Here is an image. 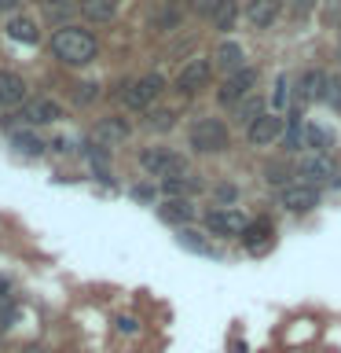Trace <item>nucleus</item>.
<instances>
[{"label": "nucleus", "instance_id": "nucleus-1", "mask_svg": "<svg viewBox=\"0 0 341 353\" xmlns=\"http://www.w3.org/2000/svg\"><path fill=\"white\" fill-rule=\"evenodd\" d=\"M52 52H55V59H63L70 66H85L96 59V37L81 26H63L52 37Z\"/></svg>", "mask_w": 341, "mask_h": 353}, {"label": "nucleus", "instance_id": "nucleus-2", "mask_svg": "<svg viewBox=\"0 0 341 353\" xmlns=\"http://www.w3.org/2000/svg\"><path fill=\"white\" fill-rule=\"evenodd\" d=\"M191 148L202 151V154L224 151L228 148V125L220 118H198L195 129H191Z\"/></svg>", "mask_w": 341, "mask_h": 353}, {"label": "nucleus", "instance_id": "nucleus-3", "mask_svg": "<svg viewBox=\"0 0 341 353\" xmlns=\"http://www.w3.org/2000/svg\"><path fill=\"white\" fill-rule=\"evenodd\" d=\"M140 165H143L147 173L162 176V181H173V176H180V173L187 170L184 154H176V151H169V148H147V151L140 154Z\"/></svg>", "mask_w": 341, "mask_h": 353}, {"label": "nucleus", "instance_id": "nucleus-4", "mask_svg": "<svg viewBox=\"0 0 341 353\" xmlns=\"http://www.w3.org/2000/svg\"><path fill=\"white\" fill-rule=\"evenodd\" d=\"M162 88H165V77H162V74H147V77H140V81H132V85L125 88V103H129L132 110H143L151 99H158Z\"/></svg>", "mask_w": 341, "mask_h": 353}, {"label": "nucleus", "instance_id": "nucleus-5", "mask_svg": "<svg viewBox=\"0 0 341 353\" xmlns=\"http://www.w3.org/2000/svg\"><path fill=\"white\" fill-rule=\"evenodd\" d=\"M279 203L286 206V210H294V214H305V210H312L316 203H319V188H312V184H286L283 192H279Z\"/></svg>", "mask_w": 341, "mask_h": 353}, {"label": "nucleus", "instance_id": "nucleus-6", "mask_svg": "<svg viewBox=\"0 0 341 353\" xmlns=\"http://www.w3.org/2000/svg\"><path fill=\"white\" fill-rule=\"evenodd\" d=\"M297 173H301V184L319 188V184H327L338 170H334V162H330L327 154H305V159H301V170H297Z\"/></svg>", "mask_w": 341, "mask_h": 353}, {"label": "nucleus", "instance_id": "nucleus-7", "mask_svg": "<svg viewBox=\"0 0 341 353\" xmlns=\"http://www.w3.org/2000/svg\"><path fill=\"white\" fill-rule=\"evenodd\" d=\"M209 232H217V236H242L246 232L250 221L239 214V210H213V214L206 217Z\"/></svg>", "mask_w": 341, "mask_h": 353}, {"label": "nucleus", "instance_id": "nucleus-8", "mask_svg": "<svg viewBox=\"0 0 341 353\" xmlns=\"http://www.w3.org/2000/svg\"><path fill=\"white\" fill-rule=\"evenodd\" d=\"M209 74H213L209 59H191L180 74H176V88H180V92H198V88H206Z\"/></svg>", "mask_w": 341, "mask_h": 353}, {"label": "nucleus", "instance_id": "nucleus-9", "mask_svg": "<svg viewBox=\"0 0 341 353\" xmlns=\"http://www.w3.org/2000/svg\"><path fill=\"white\" fill-rule=\"evenodd\" d=\"M283 125H286V118H279V114H261V118L250 125V143H272V140H279V137H283Z\"/></svg>", "mask_w": 341, "mask_h": 353}, {"label": "nucleus", "instance_id": "nucleus-10", "mask_svg": "<svg viewBox=\"0 0 341 353\" xmlns=\"http://www.w3.org/2000/svg\"><path fill=\"white\" fill-rule=\"evenodd\" d=\"M22 118L33 121V125H48V121H59L63 110L55 99H30L26 107H22Z\"/></svg>", "mask_w": 341, "mask_h": 353}, {"label": "nucleus", "instance_id": "nucleus-11", "mask_svg": "<svg viewBox=\"0 0 341 353\" xmlns=\"http://www.w3.org/2000/svg\"><path fill=\"white\" fill-rule=\"evenodd\" d=\"M129 137V121L125 118H103L96 125V143L99 148H114V143H121Z\"/></svg>", "mask_w": 341, "mask_h": 353}, {"label": "nucleus", "instance_id": "nucleus-12", "mask_svg": "<svg viewBox=\"0 0 341 353\" xmlns=\"http://www.w3.org/2000/svg\"><path fill=\"white\" fill-rule=\"evenodd\" d=\"M272 236H275V228H272V221H268V217L250 221L246 232H242V247H246V250H264V247L272 243Z\"/></svg>", "mask_w": 341, "mask_h": 353}, {"label": "nucleus", "instance_id": "nucleus-13", "mask_svg": "<svg viewBox=\"0 0 341 353\" xmlns=\"http://www.w3.org/2000/svg\"><path fill=\"white\" fill-rule=\"evenodd\" d=\"M253 81H257V74L253 70H239V74H231L224 88H220V103H235V99H242L253 88Z\"/></svg>", "mask_w": 341, "mask_h": 353}, {"label": "nucleus", "instance_id": "nucleus-14", "mask_svg": "<svg viewBox=\"0 0 341 353\" xmlns=\"http://www.w3.org/2000/svg\"><path fill=\"white\" fill-rule=\"evenodd\" d=\"M323 92H327V74H323V70H308L301 81H297V103L323 99Z\"/></svg>", "mask_w": 341, "mask_h": 353}, {"label": "nucleus", "instance_id": "nucleus-15", "mask_svg": "<svg viewBox=\"0 0 341 353\" xmlns=\"http://www.w3.org/2000/svg\"><path fill=\"white\" fill-rule=\"evenodd\" d=\"M242 59H246V55H242V44H235V41H224V44H220V48H217V66H220V70H231V74H239L242 70Z\"/></svg>", "mask_w": 341, "mask_h": 353}, {"label": "nucleus", "instance_id": "nucleus-16", "mask_svg": "<svg viewBox=\"0 0 341 353\" xmlns=\"http://www.w3.org/2000/svg\"><path fill=\"white\" fill-rule=\"evenodd\" d=\"M246 15L253 26H272L275 15H279V0H250Z\"/></svg>", "mask_w": 341, "mask_h": 353}, {"label": "nucleus", "instance_id": "nucleus-17", "mask_svg": "<svg viewBox=\"0 0 341 353\" xmlns=\"http://www.w3.org/2000/svg\"><path fill=\"white\" fill-rule=\"evenodd\" d=\"M81 15L92 22H110L118 15V0H81Z\"/></svg>", "mask_w": 341, "mask_h": 353}, {"label": "nucleus", "instance_id": "nucleus-18", "mask_svg": "<svg viewBox=\"0 0 341 353\" xmlns=\"http://www.w3.org/2000/svg\"><path fill=\"white\" fill-rule=\"evenodd\" d=\"M8 37L11 41H22V44H37V22L33 19H26V15H19V19H11L8 22Z\"/></svg>", "mask_w": 341, "mask_h": 353}, {"label": "nucleus", "instance_id": "nucleus-19", "mask_svg": "<svg viewBox=\"0 0 341 353\" xmlns=\"http://www.w3.org/2000/svg\"><path fill=\"white\" fill-rule=\"evenodd\" d=\"M0 92H4V103H22L26 96V81L15 74H0Z\"/></svg>", "mask_w": 341, "mask_h": 353}, {"label": "nucleus", "instance_id": "nucleus-20", "mask_svg": "<svg viewBox=\"0 0 341 353\" xmlns=\"http://www.w3.org/2000/svg\"><path fill=\"white\" fill-rule=\"evenodd\" d=\"M301 148H308L312 154H327V148H330L327 129H319V125H305V140H301Z\"/></svg>", "mask_w": 341, "mask_h": 353}, {"label": "nucleus", "instance_id": "nucleus-21", "mask_svg": "<svg viewBox=\"0 0 341 353\" xmlns=\"http://www.w3.org/2000/svg\"><path fill=\"white\" fill-rule=\"evenodd\" d=\"M162 188L169 195H191L202 188V181H195V176H173V181H162Z\"/></svg>", "mask_w": 341, "mask_h": 353}, {"label": "nucleus", "instance_id": "nucleus-22", "mask_svg": "<svg viewBox=\"0 0 341 353\" xmlns=\"http://www.w3.org/2000/svg\"><path fill=\"white\" fill-rule=\"evenodd\" d=\"M235 15H239V4H235V0H224V8H220L217 15H213V26H217V30H231Z\"/></svg>", "mask_w": 341, "mask_h": 353}, {"label": "nucleus", "instance_id": "nucleus-23", "mask_svg": "<svg viewBox=\"0 0 341 353\" xmlns=\"http://www.w3.org/2000/svg\"><path fill=\"white\" fill-rule=\"evenodd\" d=\"M162 217L165 221H191V206L180 203V199H173V203L162 206Z\"/></svg>", "mask_w": 341, "mask_h": 353}, {"label": "nucleus", "instance_id": "nucleus-24", "mask_svg": "<svg viewBox=\"0 0 341 353\" xmlns=\"http://www.w3.org/2000/svg\"><path fill=\"white\" fill-rule=\"evenodd\" d=\"M261 114H264V103H261L257 96L246 99V103H239V121H246V125H253V121H257Z\"/></svg>", "mask_w": 341, "mask_h": 353}, {"label": "nucleus", "instance_id": "nucleus-25", "mask_svg": "<svg viewBox=\"0 0 341 353\" xmlns=\"http://www.w3.org/2000/svg\"><path fill=\"white\" fill-rule=\"evenodd\" d=\"M180 243H184L187 250H195V254H213V247H209V243L198 236V232H191V228H184V232H180Z\"/></svg>", "mask_w": 341, "mask_h": 353}, {"label": "nucleus", "instance_id": "nucleus-26", "mask_svg": "<svg viewBox=\"0 0 341 353\" xmlns=\"http://www.w3.org/2000/svg\"><path fill=\"white\" fill-rule=\"evenodd\" d=\"M147 125L151 129H173L176 125V114H173V110H151Z\"/></svg>", "mask_w": 341, "mask_h": 353}, {"label": "nucleus", "instance_id": "nucleus-27", "mask_svg": "<svg viewBox=\"0 0 341 353\" xmlns=\"http://www.w3.org/2000/svg\"><path fill=\"white\" fill-rule=\"evenodd\" d=\"M301 140H305V125L301 118H294L290 129H286V148H301Z\"/></svg>", "mask_w": 341, "mask_h": 353}, {"label": "nucleus", "instance_id": "nucleus-28", "mask_svg": "<svg viewBox=\"0 0 341 353\" xmlns=\"http://www.w3.org/2000/svg\"><path fill=\"white\" fill-rule=\"evenodd\" d=\"M220 8H224V0H195V11H198V15H206V19H213Z\"/></svg>", "mask_w": 341, "mask_h": 353}, {"label": "nucleus", "instance_id": "nucleus-29", "mask_svg": "<svg viewBox=\"0 0 341 353\" xmlns=\"http://www.w3.org/2000/svg\"><path fill=\"white\" fill-rule=\"evenodd\" d=\"M323 99H330L334 107H341V77H330V81H327V92H323Z\"/></svg>", "mask_w": 341, "mask_h": 353}, {"label": "nucleus", "instance_id": "nucleus-30", "mask_svg": "<svg viewBox=\"0 0 341 353\" xmlns=\"http://www.w3.org/2000/svg\"><path fill=\"white\" fill-rule=\"evenodd\" d=\"M176 22H180V11H176V8H169V11H162V15L154 19V26H162V30H173Z\"/></svg>", "mask_w": 341, "mask_h": 353}, {"label": "nucleus", "instance_id": "nucleus-31", "mask_svg": "<svg viewBox=\"0 0 341 353\" xmlns=\"http://www.w3.org/2000/svg\"><path fill=\"white\" fill-rule=\"evenodd\" d=\"M15 143H19V151H26V154H41V148H44L41 140H33V137H22V132L15 137Z\"/></svg>", "mask_w": 341, "mask_h": 353}, {"label": "nucleus", "instance_id": "nucleus-32", "mask_svg": "<svg viewBox=\"0 0 341 353\" xmlns=\"http://www.w3.org/2000/svg\"><path fill=\"white\" fill-rule=\"evenodd\" d=\"M11 316H15V305H11V298H8V294H0V327H8V324H11Z\"/></svg>", "mask_w": 341, "mask_h": 353}, {"label": "nucleus", "instance_id": "nucleus-33", "mask_svg": "<svg viewBox=\"0 0 341 353\" xmlns=\"http://www.w3.org/2000/svg\"><path fill=\"white\" fill-rule=\"evenodd\" d=\"M286 103V77H279V81H275V92H272V107L279 110Z\"/></svg>", "mask_w": 341, "mask_h": 353}, {"label": "nucleus", "instance_id": "nucleus-34", "mask_svg": "<svg viewBox=\"0 0 341 353\" xmlns=\"http://www.w3.org/2000/svg\"><path fill=\"white\" fill-rule=\"evenodd\" d=\"M96 99V85H77V103H88Z\"/></svg>", "mask_w": 341, "mask_h": 353}, {"label": "nucleus", "instance_id": "nucleus-35", "mask_svg": "<svg viewBox=\"0 0 341 353\" xmlns=\"http://www.w3.org/2000/svg\"><path fill=\"white\" fill-rule=\"evenodd\" d=\"M136 327H140V324H136L132 316H121V320H118V331H125V335H132Z\"/></svg>", "mask_w": 341, "mask_h": 353}, {"label": "nucleus", "instance_id": "nucleus-36", "mask_svg": "<svg viewBox=\"0 0 341 353\" xmlns=\"http://www.w3.org/2000/svg\"><path fill=\"white\" fill-rule=\"evenodd\" d=\"M268 181H272V184H283V181H286V170H283V165H275V170H268Z\"/></svg>", "mask_w": 341, "mask_h": 353}, {"label": "nucleus", "instance_id": "nucleus-37", "mask_svg": "<svg viewBox=\"0 0 341 353\" xmlns=\"http://www.w3.org/2000/svg\"><path fill=\"white\" fill-rule=\"evenodd\" d=\"M15 4H22V0H4V8H15Z\"/></svg>", "mask_w": 341, "mask_h": 353}, {"label": "nucleus", "instance_id": "nucleus-38", "mask_svg": "<svg viewBox=\"0 0 341 353\" xmlns=\"http://www.w3.org/2000/svg\"><path fill=\"white\" fill-rule=\"evenodd\" d=\"M0 103H4V92H0Z\"/></svg>", "mask_w": 341, "mask_h": 353}, {"label": "nucleus", "instance_id": "nucleus-39", "mask_svg": "<svg viewBox=\"0 0 341 353\" xmlns=\"http://www.w3.org/2000/svg\"><path fill=\"white\" fill-rule=\"evenodd\" d=\"M0 8H4V0H0Z\"/></svg>", "mask_w": 341, "mask_h": 353}, {"label": "nucleus", "instance_id": "nucleus-40", "mask_svg": "<svg viewBox=\"0 0 341 353\" xmlns=\"http://www.w3.org/2000/svg\"><path fill=\"white\" fill-rule=\"evenodd\" d=\"M48 8H52V0H48Z\"/></svg>", "mask_w": 341, "mask_h": 353}]
</instances>
